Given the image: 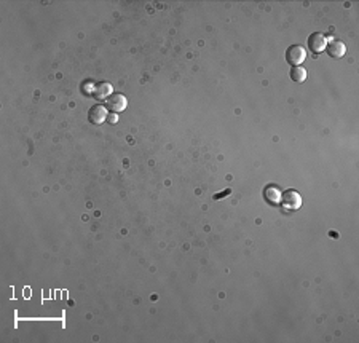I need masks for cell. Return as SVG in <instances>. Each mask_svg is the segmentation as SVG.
Here are the masks:
<instances>
[{"label": "cell", "mask_w": 359, "mask_h": 343, "mask_svg": "<svg viewBox=\"0 0 359 343\" xmlns=\"http://www.w3.org/2000/svg\"><path fill=\"white\" fill-rule=\"evenodd\" d=\"M283 206L284 211L287 213H292V211H297L302 206V196L297 192V190H286V192L281 195V203H279Z\"/></svg>", "instance_id": "obj_1"}, {"label": "cell", "mask_w": 359, "mask_h": 343, "mask_svg": "<svg viewBox=\"0 0 359 343\" xmlns=\"http://www.w3.org/2000/svg\"><path fill=\"white\" fill-rule=\"evenodd\" d=\"M286 59L291 65L297 67V65H300L306 59V50L303 47H300V45H292L286 51Z\"/></svg>", "instance_id": "obj_2"}, {"label": "cell", "mask_w": 359, "mask_h": 343, "mask_svg": "<svg viewBox=\"0 0 359 343\" xmlns=\"http://www.w3.org/2000/svg\"><path fill=\"white\" fill-rule=\"evenodd\" d=\"M107 117H109V112H107V107H104V105L101 104H96L91 107V110L88 112V118H90V122L91 123H94V125H101L107 120Z\"/></svg>", "instance_id": "obj_3"}, {"label": "cell", "mask_w": 359, "mask_h": 343, "mask_svg": "<svg viewBox=\"0 0 359 343\" xmlns=\"http://www.w3.org/2000/svg\"><path fill=\"white\" fill-rule=\"evenodd\" d=\"M128 105V99L125 94H112L109 99H107V109H110L114 112V114H119V112H123L126 109Z\"/></svg>", "instance_id": "obj_4"}, {"label": "cell", "mask_w": 359, "mask_h": 343, "mask_svg": "<svg viewBox=\"0 0 359 343\" xmlns=\"http://www.w3.org/2000/svg\"><path fill=\"white\" fill-rule=\"evenodd\" d=\"M326 47H328V38L321 32H315L308 37V48L313 53H321L326 50Z\"/></svg>", "instance_id": "obj_5"}, {"label": "cell", "mask_w": 359, "mask_h": 343, "mask_svg": "<svg viewBox=\"0 0 359 343\" xmlns=\"http://www.w3.org/2000/svg\"><path fill=\"white\" fill-rule=\"evenodd\" d=\"M326 50H328V53L332 58H343L345 53H347V45L340 40H330Z\"/></svg>", "instance_id": "obj_6"}, {"label": "cell", "mask_w": 359, "mask_h": 343, "mask_svg": "<svg viewBox=\"0 0 359 343\" xmlns=\"http://www.w3.org/2000/svg\"><path fill=\"white\" fill-rule=\"evenodd\" d=\"M281 190H279L276 186H267L264 190V196L265 200L269 201L270 204H279L281 203Z\"/></svg>", "instance_id": "obj_7"}, {"label": "cell", "mask_w": 359, "mask_h": 343, "mask_svg": "<svg viewBox=\"0 0 359 343\" xmlns=\"http://www.w3.org/2000/svg\"><path fill=\"white\" fill-rule=\"evenodd\" d=\"M112 85L107 83V82H102V83H97L94 90H93V96L96 99H109L110 96H112Z\"/></svg>", "instance_id": "obj_8"}, {"label": "cell", "mask_w": 359, "mask_h": 343, "mask_svg": "<svg viewBox=\"0 0 359 343\" xmlns=\"http://www.w3.org/2000/svg\"><path fill=\"white\" fill-rule=\"evenodd\" d=\"M291 78L296 83H302V82H305V78H306V70L303 67H300V65H297V67H292Z\"/></svg>", "instance_id": "obj_9"}, {"label": "cell", "mask_w": 359, "mask_h": 343, "mask_svg": "<svg viewBox=\"0 0 359 343\" xmlns=\"http://www.w3.org/2000/svg\"><path fill=\"white\" fill-rule=\"evenodd\" d=\"M107 118H109V123H112V125L119 122V117H117V114H110Z\"/></svg>", "instance_id": "obj_10"}]
</instances>
